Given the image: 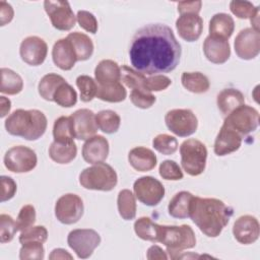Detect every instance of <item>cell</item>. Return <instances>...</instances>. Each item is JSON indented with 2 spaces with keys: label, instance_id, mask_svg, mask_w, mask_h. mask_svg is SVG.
Instances as JSON below:
<instances>
[{
  "label": "cell",
  "instance_id": "obj_51",
  "mask_svg": "<svg viewBox=\"0 0 260 260\" xmlns=\"http://www.w3.org/2000/svg\"><path fill=\"white\" fill-rule=\"evenodd\" d=\"M0 182H1L0 201L5 202L14 197L16 190H17V186H16L15 181L11 177H8V176H1Z\"/></svg>",
  "mask_w": 260,
  "mask_h": 260
},
{
  "label": "cell",
  "instance_id": "obj_7",
  "mask_svg": "<svg viewBox=\"0 0 260 260\" xmlns=\"http://www.w3.org/2000/svg\"><path fill=\"white\" fill-rule=\"evenodd\" d=\"M223 124L237 131L240 135L246 136L258 128L259 113L251 106L242 105L225 116Z\"/></svg>",
  "mask_w": 260,
  "mask_h": 260
},
{
  "label": "cell",
  "instance_id": "obj_5",
  "mask_svg": "<svg viewBox=\"0 0 260 260\" xmlns=\"http://www.w3.org/2000/svg\"><path fill=\"white\" fill-rule=\"evenodd\" d=\"M79 183L87 190L108 192L116 187L118 176L116 171L110 165L99 162L84 169L80 173Z\"/></svg>",
  "mask_w": 260,
  "mask_h": 260
},
{
  "label": "cell",
  "instance_id": "obj_16",
  "mask_svg": "<svg viewBox=\"0 0 260 260\" xmlns=\"http://www.w3.org/2000/svg\"><path fill=\"white\" fill-rule=\"evenodd\" d=\"M233 235L240 244L250 245L255 243L260 235L258 219L249 214L240 216L233 225Z\"/></svg>",
  "mask_w": 260,
  "mask_h": 260
},
{
  "label": "cell",
  "instance_id": "obj_53",
  "mask_svg": "<svg viewBox=\"0 0 260 260\" xmlns=\"http://www.w3.org/2000/svg\"><path fill=\"white\" fill-rule=\"evenodd\" d=\"M201 6H202L201 1L179 2L178 3V12L180 14H184V13H196V14H198L201 10Z\"/></svg>",
  "mask_w": 260,
  "mask_h": 260
},
{
  "label": "cell",
  "instance_id": "obj_42",
  "mask_svg": "<svg viewBox=\"0 0 260 260\" xmlns=\"http://www.w3.org/2000/svg\"><path fill=\"white\" fill-rule=\"evenodd\" d=\"M230 9L234 15L241 19H251L259 12V7L254 6L252 2L233 0L230 2Z\"/></svg>",
  "mask_w": 260,
  "mask_h": 260
},
{
  "label": "cell",
  "instance_id": "obj_22",
  "mask_svg": "<svg viewBox=\"0 0 260 260\" xmlns=\"http://www.w3.org/2000/svg\"><path fill=\"white\" fill-rule=\"evenodd\" d=\"M52 59L54 64L62 70H70L74 67L77 58L74 49L67 38L58 40L52 49Z\"/></svg>",
  "mask_w": 260,
  "mask_h": 260
},
{
  "label": "cell",
  "instance_id": "obj_46",
  "mask_svg": "<svg viewBox=\"0 0 260 260\" xmlns=\"http://www.w3.org/2000/svg\"><path fill=\"white\" fill-rule=\"evenodd\" d=\"M158 173L162 179L171 181H178L184 177L180 166L175 160L171 159H166L159 165Z\"/></svg>",
  "mask_w": 260,
  "mask_h": 260
},
{
  "label": "cell",
  "instance_id": "obj_20",
  "mask_svg": "<svg viewBox=\"0 0 260 260\" xmlns=\"http://www.w3.org/2000/svg\"><path fill=\"white\" fill-rule=\"evenodd\" d=\"M110 151L109 141L102 135H94L88 138L82 146L83 159L91 165L104 162Z\"/></svg>",
  "mask_w": 260,
  "mask_h": 260
},
{
  "label": "cell",
  "instance_id": "obj_52",
  "mask_svg": "<svg viewBox=\"0 0 260 260\" xmlns=\"http://www.w3.org/2000/svg\"><path fill=\"white\" fill-rule=\"evenodd\" d=\"M14 16V11L12 6L6 1L0 2V25L4 26L9 23Z\"/></svg>",
  "mask_w": 260,
  "mask_h": 260
},
{
  "label": "cell",
  "instance_id": "obj_23",
  "mask_svg": "<svg viewBox=\"0 0 260 260\" xmlns=\"http://www.w3.org/2000/svg\"><path fill=\"white\" fill-rule=\"evenodd\" d=\"M128 161L134 170L138 172H148L156 166V155L151 149L138 146L129 151Z\"/></svg>",
  "mask_w": 260,
  "mask_h": 260
},
{
  "label": "cell",
  "instance_id": "obj_11",
  "mask_svg": "<svg viewBox=\"0 0 260 260\" xmlns=\"http://www.w3.org/2000/svg\"><path fill=\"white\" fill-rule=\"evenodd\" d=\"M135 197L146 206L157 205L165 196L164 185L151 176L138 178L133 184Z\"/></svg>",
  "mask_w": 260,
  "mask_h": 260
},
{
  "label": "cell",
  "instance_id": "obj_36",
  "mask_svg": "<svg viewBox=\"0 0 260 260\" xmlns=\"http://www.w3.org/2000/svg\"><path fill=\"white\" fill-rule=\"evenodd\" d=\"M66 81L61 75L56 73H48L42 77L38 85V91L41 98L46 101L53 102V96L57 88Z\"/></svg>",
  "mask_w": 260,
  "mask_h": 260
},
{
  "label": "cell",
  "instance_id": "obj_6",
  "mask_svg": "<svg viewBox=\"0 0 260 260\" xmlns=\"http://www.w3.org/2000/svg\"><path fill=\"white\" fill-rule=\"evenodd\" d=\"M181 166L190 176L201 175L206 167L207 148L203 142L197 139H187L180 146Z\"/></svg>",
  "mask_w": 260,
  "mask_h": 260
},
{
  "label": "cell",
  "instance_id": "obj_17",
  "mask_svg": "<svg viewBox=\"0 0 260 260\" xmlns=\"http://www.w3.org/2000/svg\"><path fill=\"white\" fill-rule=\"evenodd\" d=\"M73 121L74 135L78 140H87L94 136L99 127L95 114L88 109H79L71 115Z\"/></svg>",
  "mask_w": 260,
  "mask_h": 260
},
{
  "label": "cell",
  "instance_id": "obj_24",
  "mask_svg": "<svg viewBox=\"0 0 260 260\" xmlns=\"http://www.w3.org/2000/svg\"><path fill=\"white\" fill-rule=\"evenodd\" d=\"M98 85H105L121 81V67L111 59L102 60L94 69Z\"/></svg>",
  "mask_w": 260,
  "mask_h": 260
},
{
  "label": "cell",
  "instance_id": "obj_33",
  "mask_svg": "<svg viewBox=\"0 0 260 260\" xmlns=\"http://www.w3.org/2000/svg\"><path fill=\"white\" fill-rule=\"evenodd\" d=\"M117 206L120 216L125 220H132L136 216L135 195L128 189H123L117 197Z\"/></svg>",
  "mask_w": 260,
  "mask_h": 260
},
{
  "label": "cell",
  "instance_id": "obj_26",
  "mask_svg": "<svg viewBox=\"0 0 260 260\" xmlns=\"http://www.w3.org/2000/svg\"><path fill=\"white\" fill-rule=\"evenodd\" d=\"M209 36L229 40L235 29V21L230 14L220 12L214 14L209 21Z\"/></svg>",
  "mask_w": 260,
  "mask_h": 260
},
{
  "label": "cell",
  "instance_id": "obj_13",
  "mask_svg": "<svg viewBox=\"0 0 260 260\" xmlns=\"http://www.w3.org/2000/svg\"><path fill=\"white\" fill-rule=\"evenodd\" d=\"M44 8L55 28L59 30H70L74 27L76 16L68 1L46 0L44 2Z\"/></svg>",
  "mask_w": 260,
  "mask_h": 260
},
{
  "label": "cell",
  "instance_id": "obj_31",
  "mask_svg": "<svg viewBox=\"0 0 260 260\" xmlns=\"http://www.w3.org/2000/svg\"><path fill=\"white\" fill-rule=\"evenodd\" d=\"M182 85L193 93H203L209 89L210 83L206 75L201 72H183L181 76Z\"/></svg>",
  "mask_w": 260,
  "mask_h": 260
},
{
  "label": "cell",
  "instance_id": "obj_30",
  "mask_svg": "<svg viewBox=\"0 0 260 260\" xmlns=\"http://www.w3.org/2000/svg\"><path fill=\"white\" fill-rule=\"evenodd\" d=\"M1 86L0 91L5 94L14 95L19 93L23 88L21 76L9 68H1Z\"/></svg>",
  "mask_w": 260,
  "mask_h": 260
},
{
  "label": "cell",
  "instance_id": "obj_56",
  "mask_svg": "<svg viewBox=\"0 0 260 260\" xmlns=\"http://www.w3.org/2000/svg\"><path fill=\"white\" fill-rule=\"evenodd\" d=\"M11 109V102L5 96H0V117L4 118Z\"/></svg>",
  "mask_w": 260,
  "mask_h": 260
},
{
  "label": "cell",
  "instance_id": "obj_45",
  "mask_svg": "<svg viewBox=\"0 0 260 260\" xmlns=\"http://www.w3.org/2000/svg\"><path fill=\"white\" fill-rule=\"evenodd\" d=\"M48 239V231L43 225H32L25 231H22L19 236V243L22 245L28 242L45 243Z\"/></svg>",
  "mask_w": 260,
  "mask_h": 260
},
{
  "label": "cell",
  "instance_id": "obj_37",
  "mask_svg": "<svg viewBox=\"0 0 260 260\" xmlns=\"http://www.w3.org/2000/svg\"><path fill=\"white\" fill-rule=\"evenodd\" d=\"M98 127L106 134L116 133L121 124L120 116L112 110H103L95 115Z\"/></svg>",
  "mask_w": 260,
  "mask_h": 260
},
{
  "label": "cell",
  "instance_id": "obj_40",
  "mask_svg": "<svg viewBox=\"0 0 260 260\" xmlns=\"http://www.w3.org/2000/svg\"><path fill=\"white\" fill-rule=\"evenodd\" d=\"M76 85L80 91V100L84 103L92 101L96 96L98 83L88 75H79L76 78Z\"/></svg>",
  "mask_w": 260,
  "mask_h": 260
},
{
  "label": "cell",
  "instance_id": "obj_25",
  "mask_svg": "<svg viewBox=\"0 0 260 260\" xmlns=\"http://www.w3.org/2000/svg\"><path fill=\"white\" fill-rule=\"evenodd\" d=\"M245 103V96L239 89L224 88L216 98L217 108L223 116H228Z\"/></svg>",
  "mask_w": 260,
  "mask_h": 260
},
{
  "label": "cell",
  "instance_id": "obj_44",
  "mask_svg": "<svg viewBox=\"0 0 260 260\" xmlns=\"http://www.w3.org/2000/svg\"><path fill=\"white\" fill-rule=\"evenodd\" d=\"M45 257V249L41 242H28L22 244L19 250V259H36L43 260Z\"/></svg>",
  "mask_w": 260,
  "mask_h": 260
},
{
  "label": "cell",
  "instance_id": "obj_43",
  "mask_svg": "<svg viewBox=\"0 0 260 260\" xmlns=\"http://www.w3.org/2000/svg\"><path fill=\"white\" fill-rule=\"evenodd\" d=\"M17 231L16 221L10 215L2 213L0 215V242L2 244L11 242Z\"/></svg>",
  "mask_w": 260,
  "mask_h": 260
},
{
  "label": "cell",
  "instance_id": "obj_35",
  "mask_svg": "<svg viewBox=\"0 0 260 260\" xmlns=\"http://www.w3.org/2000/svg\"><path fill=\"white\" fill-rule=\"evenodd\" d=\"M127 96V91L121 82L98 85L96 98L108 103H121Z\"/></svg>",
  "mask_w": 260,
  "mask_h": 260
},
{
  "label": "cell",
  "instance_id": "obj_27",
  "mask_svg": "<svg viewBox=\"0 0 260 260\" xmlns=\"http://www.w3.org/2000/svg\"><path fill=\"white\" fill-rule=\"evenodd\" d=\"M66 38L69 40L74 49L77 61H86L92 56L94 46L91 39L87 35L74 31L70 32Z\"/></svg>",
  "mask_w": 260,
  "mask_h": 260
},
{
  "label": "cell",
  "instance_id": "obj_38",
  "mask_svg": "<svg viewBox=\"0 0 260 260\" xmlns=\"http://www.w3.org/2000/svg\"><path fill=\"white\" fill-rule=\"evenodd\" d=\"M53 102L63 108H70L77 103V93L75 89L66 81H64L54 93Z\"/></svg>",
  "mask_w": 260,
  "mask_h": 260
},
{
  "label": "cell",
  "instance_id": "obj_9",
  "mask_svg": "<svg viewBox=\"0 0 260 260\" xmlns=\"http://www.w3.org/2000/svg\"><path fill=\"white\" fill-rule=\"evenodd\" d=\"M67 244L78 258L87 259L101 244V236L91 229H76L68 234Z\"/></svg>",
  "mask_w": 260,
  "mask_h": 260
},
{
  "label": "cell",
  "instance_id": "obj_1",
  "mask_svg": "<svg viewBox=\"0 0 260 260\" xmlns=\"http://www.w3.org/2000/svg\"><path fill=\"white\" fill-rule=\"evenodd\" d=\"M128 54L135 70L144 75H156L171 72L178 66L182 49L170 26L149 23L134 34Z\"/></svg>",
  "mask_w": 260,
  "mask_h": 260
},
{
  "label": "cell",
  "instance_id": "obj_32",
  "mask_svg": "<svg viewBox=\"0 0 260 260\" xmlns=\"http://www.w3.org/2000/svg\"><path fill=\"white\" fill-rule=\"evenodd\" d=\"M54 141L67 143L74 141V128L71 116H61L55 120L53 126Z\"/></svg>",
  "mask_w": 260,
  "mask_h": 260
},
{
  "label": "cell",
  "instance_id": "obj_47",
  "mask_svg": "<svg viewBox=\"0 0 260 260\" xmlns=\"http://www.w3.org/2000/svg\"><path fill=\"white\" fill-rule=\"evenodd\" d=\"M36 209L31 204H26L22 206L15 220L18 231L22 232L32 226L36 221Z\"/></svg>",
  "mask_w": 260,
  "mask_h": 260
},
{
  "label": "cell",
  "instance_id": "obj_34",
  "mask_svg": "<svg viewBox=\"0 0 260 260\" xmlns=\"http://www.w3.org/2000/svg\"><path fill=\"white\" fill-rule=\"evenodd\" d=\"M158 230L159 224L155 223L146 216L139 217L134 222L135 234L138 236V238L144 241L158 243Z\"/></svg>",
  "mask_w": 260,
  "mask_h": 260
},
{
  "label": "cell",
  "instance_id": "obj_4",
  "mask_svg": "<svg viewBox=\"0 0 260 260\" xmlns=\"http://www.w3.org/2000/svg\"><path fill=\"white\" fill-rule=\"evenodd\" d=\"M158 242L166 246L171 259H178L183 250L192 249L196 246V237L188 224L159 225Z\"/></svg>",
  "mask_w": 260,
  "mask_h": 260
},
{
  "label": "cell",
  "instance_id": "obj_15",
  "mask_svg": "<svg viewBox=\"0 0 260 260\" xmlns=\"http://www.w3.org/2000/svg\"><path fill=\"white\" fill-rule=\"evenodd\" d=\"M47 43L37 36H29L23 39L19 47L20 58L30 66H39L43 64L47 57Z\"/></svg>",
  "mask_w": 260,
  "mask_h": 260
},
{
  "label": "cell",
  "instance_id": "obj_21",
  "mask_svg": "<svg viewBox=\"0 0 260 260\" xmlns=\"http://www.w3.org/2000/svg\"><path fill=\"white\" fill-rule=\"evenodd\" d=\"M203 53L206 59L211 63L223 64L231 56L229 41L208 36L203 43Z\"/></svg>",
  "mask_w": 260,
  "mask_h": 260
},
{
  "label": "cell",
  "instance_id": "obj_55",
  "mask_svg": "<svg viewBox=\"0 0 260 260\" xmlns=\"http://www.w3.org/2000/svg\"><path fill=\"white\" fill-rule=\"evenodd\" d=\"M49 259L51 260H57V259H73L72 255H70L66 250L64 249H61V248H57V249H54L50 256H49Z\"/></svg>",
  "mask_w": 260,
  "mask_h": 260
},
{
  "label": "cell",
  "instance_id": "obj_41",
  "mask_svg": "<svg viewBox=\"0 0 260 260\" xmlns=\"http://www.w3.org/2000/svg\"><path fill=\"white\" fill-rule=\"evenodd\" d=\"M152 146L155 150L165 155H171L178 149L177 139L169 134H158L152 140Z\"/></svg>",
  "mask_w": 260,
  "mask_h": 260
},
{
  "label": "cell",
  "instance_id": "obj_39",
  "mask_svg": "<svg viewBox=\"0 0 260 260\" xmlns=\"http://www.w3.org/2000/svg\"><path fill=\"white\" fill-rule=\"evenodd\" d=\"M146 76L127 65L121 67V81L129 88L143 89V84Z\"/></svg>",
  "mask_w": 260,
  "mask_h": 260
},
{
  "label": "cell",
  "instance_id": "obj_12",
  "mask_svg": "<svg viewBox=\"0 0 260 260\" xmlns=\"http://www.w3.org/2000/svg\"><path fill=\"white\" fill-rule=\"evenodd\" d=\"M82 199L73 193L62 195L55 204V216L63 224H73L83 215Z\"/></svg>",
  "mask_w": 260,
  "mask_h": 260
},
{
  "label": "cell",
  "instance_id": "obj_48",
  "mask_svg": "<svg viewBox=\"0 0 260 260\" xmlns=\"http://www.w3.org/2000/svg\"><path fill=\"white\" fill-rule=\"evenodd\" d=\"M171 83H172L171 78H169L166 75H162V74L149 75L144 80L143 89L148 92L161 91L168 88L171 85Z\"/></svg>",
  "mask_w": 260,
  "mask_h": 260
},
{
  "label": "cell",
  "instance_id": "obj_18",
  "mask_svg": "<svg viewBox=\"0 0 260 260\" xmlns=\"http://www.w3.org/2000/svg\"><path fill=\"white\" fill-rule=\"evenodd\" d=\"M179 36L186 42L197 41L203 30V19L196 13H184L176 20Z\"/></svg>",
  "mask_w": 260,
  "mask_h": 260
},
{
  "label": "cell",
  "instance_id": "obj_50",
  "mask_svg": "<svg viewBox=\"0 0 260 260\" xmlns=\"http://www.w3.org/2000/svg\"><path fill=\"white\" fill-rule=\"evenodd\" d=\"M76 20L84 30L90 34H95L98 31V20L92 13L86 10H79L76 15Z\"/></svg>",
  "mask_w": 260,
  "mask_h": 260
},
{
  "label": "cell",
  "instance_id": "obj_2",
  "mask_svg": "<svg viewBox=\"0 0 260 260\" xmlns=\"http://www.w3.org/2000/svg\"><path fill=\"white\" fill-rule=\"evenodd\" d=\"M233 215V208L216 198L193 196L189 217L201 233L209 238L218 237Z\"/></svg>",
  "mask_w": 260,
  "mask_h": 260
},
{
  "label": "cell",
  "instance_id": "obj_28",
  "mask_svg": "<svg viewBox=\"0 0 260 260\" xmlns=\"http://www.w3.org/2000/svg\"><path fill=\"white\" fill-rule=\"evenodd\" d=\"M77 154V146L74 141L61 143L53 141L49 147V156L52 160L60 165L71 162Z\"/></svg>",
  "mask_w": 260,
  "mask_h": 260
},
{
  "label": "cell",
  "instance_id": "obj_19",
  "mask_svg": "<svg viewBox=\"0 0 260 260\" xmlns=\"http://www.w3.org/2000/svg\"><path fill=\"white\" fill-rule=\"evenodd\" d=\"M243 136L237 131L222 124L213 145L214 153L218 156H223L237 151L242 144Z\"/></svg>",
  "mask_w": 260,
  "mask_h": 260
},
{
  "label": "cell",
  "instance_id": "obj_49",
  "mask_svg": "<svg viewBox=\"0 0 260 260\" xmlns=\"http://www.w3.org/2000/svg\"><path fill=\"white\" fill-rule=\"evenodd\" d=\"M130 101L139 109H149L155 103L156 98L151 92L142 89H132L130 93Z\"/></svg>",
  "mask_w": 260,
  "mask_h": 260
},
{
  "label": "cell",
  "instance_id": "obj_3",
  "mask_svg": "<svg viewBox=\"0 0 260 260\" xmlns=\"http://www.w3.org/2000/svg\"><path fill=\"white\" fill-rule=\"evenodd\" d=\"M4 125L10 135L34 141L44 135L48 122L45 114L39 110L18 109L8 116Z\"/></svg>",
  "mask_w": 260,
  "mask_h": 260
},
{
  "label": "cell",
  "instance_id": "obj_54",
  "mask_svg": "<svg viewBox=\"0 0 260 260\" xmlns=\"http://www.w3.org/2000/svg\"><path fill=\"white\" fill-rule=\"evenodd\" d=\"M146 258L148 260H154V259L167 260L168 255H167V252H165L159 246L153 245V246L148 248L147 253H146Z\"/></svg>",
  "mask_w": 260,
  "mask_h": 260
},
{
  "label": "cell",
  "instance_id": "obj_14",
  "mask_svg": "<svg viewBox=\"0 0 260 260\" xmlns=\"http://www.w3.org/2000/svg\"><path fill=\"white\" fill-rule=\"evenodd\" d=\"M235 52L240 59L251 60L260 53V32L247 27L237 35L234 43Z\"/></svg>",
  "mask_w": 260,
  "mask_h": 260
},
{
  "label": "cell",
  "instance_id": "obj_29",
  "mask_svg": "<svg viewBox=\"0 0 260 260\" xmlns=\"http://www.w3.org/2000/svg\"><path fill=\"white\" fill-rule=\"evenodd\" d=\"M193 196L194 195L188 191H181L175 194L168 205L169 214L175 218H188Z\"/></svg>",
  "mask_w": 260,
  "mask_h": 260
},
{
  "label": "cell",
  "instance_id": "obj_10",
  "mask_svg": "<svg viewBox=\"0 0 260 260\" xmlns=\"http://www.w3.org/2000/svg\"><path fill=\"white\" fill-rule=\"evenodd\" d=\"M3 161L8 171L20 174L32 171L38 164V157L31 148L16 145L6 151Z\"/></svg>",
  "mask_w": 260,
  "mask_h": 260
},
{
  "label": "cell",
  "instance_id": "obj_8",
  "mask_svg": "<svg viewBox=\"0 0 260 260\" xmlns=\"http://www.w3.org/2000/svg\"><path fill=\"white\" fill-rule=\"evenodd\" d=\"M168 129L175 135L187 137L194 134L198 127V120L195 114L189 109H174L165 116Z\"/></svg>",
  "mask_w": 260,
  "mask_h": 260
}]
</instances>
